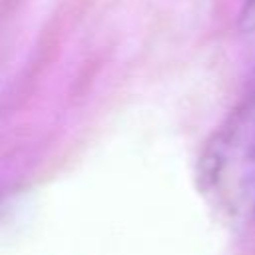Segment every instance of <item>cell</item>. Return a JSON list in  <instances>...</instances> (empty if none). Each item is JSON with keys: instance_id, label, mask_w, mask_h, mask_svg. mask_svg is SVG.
<instances>
[{"instance_id": "2", "label": "cell", "mask_w": 255, "mask_h": 255, "mask_svg": "<svg viewBox=\"0 0 255 255\" xmlns=\"http://www.w3.org/2000/svg\"><path fill=\"white\" fill-rule=\"evenodd\" d=\"M243 28L251 36H255V0H245V10H243Z\"/></svg>"}, {"instance_id": "1", "label": "cell", "mask_w": 255, "mask_h": 255, "mask_svg": "<svg viewBox=\"0 0 255 255\" xmlns=\"http://www.w3.org/2000/svg\"><path fill=\"white\" fill-rule=\"evenodd\" d=\"M197 187L223 223L243 227L255 219V86L207 139Z\"/></svg>"}]
</instances>
